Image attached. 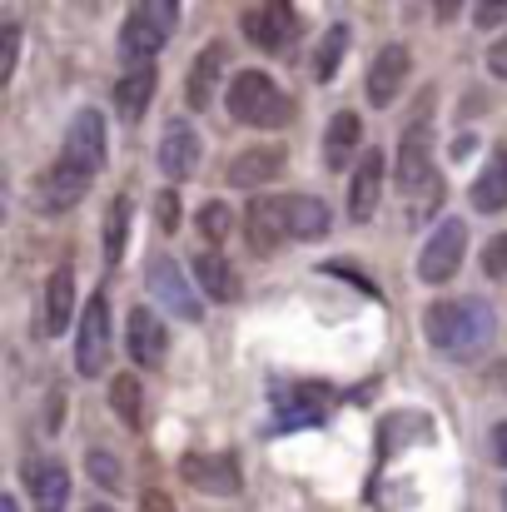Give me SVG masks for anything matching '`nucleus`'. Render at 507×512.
<instances>
[{
	"mask_svg": "<svg viewBox=\"0 0 507 512\" xmlns=\"http://www.w3.org/2000/svg\"><path fill=\"white\" fill-rule=\"evenodd\" d=\"M423 334H428V343L438 353L468 363V358L488 353V343L498 334L493 304H483V299H443V304H433L423 314Z\"/></svg>",
	"mask_w": 507,
	"mask_h": 512,
	"instance_id": "nucleus-1",
	"label": "nucleus"
},
{
	"mask_svg": "<svg viewBox=\"0 0 507 512\" xmlns=\"http://www.w3.org/2000/svg\"><path fill=\"white\" fill-rule=\"evenodd\" d=\"M229 115L239 125H259V130H284L294 120V100L264 75V70H239L229 80Z\"/></svg>",
	"mask_w": 507,
	"mask_h": 512,
	"instance_id": "nucleus-2",
	"label": "nucleus"
},
{
	"mask_svg": "<svg viewBox=\"0 0 507 512\" xmlns=\"http://www.w3.org/2000/svg\"><path fill=\"white\" fill-rule=\"evenodd\" d=\"M169 25H174V5H160V0L135 5L125 30H120V55L135 60V70H145V60L160 55V45L169 40Z\"/></svg>",
	"mask_w": 507,
	"mask_h": 512,
	"instance_id": "nucleus-3",
	"label": "nucleus"
},
{
	"mask_svg": "<svg viewBox=\"0 0 507 512\" xmlns=\"http://www.w3.org/2000/svg\"><path fill=\"white\" fill-rule=\"evenodd\" d=\"M398 189L423 194L418 219L428 214V204H433V199H443V179H438L433 160H428V125H423V120H418V125L403 135V145H398Z\"/></svg>",
	"mask_w": 507,
	"mask_h": 512,
	"instance_id": "nucleus-4",
	"label": "nucleus"
},
{
	"mask_svg": "<svg viewBox=\"0 0 507 512\" xmlns=\"http://www.w3.org/2000/svg\"><path fill=\"white\" fill-rule=\"evenodd\" d=\"M463 249H468V224L463 219H443L433 229V239L423 244V254H418V279L423 284H448L458 274V264H463Z\"/></svg>",
	"mask_w": 507,
	"mask_h": 512,
	"instance_id": "nucleus-5",
	"label": "nucleus"
},
{
	"mask_svg": "<svg viewBox=\"0 0 507 512\" xmlns=\"http://www.w3.org/2000/svg\"><path fill=\"white\" fill-rule=\"evenodd\" d=\"M110 363V304L105 294H95L80 314V339H75V368L85 378H100Z\"/></svg>",
	"mask_w": 507,
	"mask_h": 512,
	"instance_id": "nucleus-6",
	"label": "nucleus"
},
{
	"mask_svg": "<svg viewBox=\"0 0 507 512\" xmlns=\"http://www.w3.org/2000/svg\"><path fill=\"white\" fill-rule=\"evenodd\" d=\"M244 35L259 45V50H269V55H284L289 45H294V35H299V15H294V5H284V0H269V5H254V10H244Z\"/></svg>",
	"mask_w": 507,
	"mask_h": 512,
	"instance_id": "nucleus-7",
	"label": "nucleus"
},
{
	"mask_svg": "<svg viewBox=\"0 0 507 512\" xmlns=\"http://www.w3.org/2000/svg\"><path fill=\"white\" fill-rule=\"evenodd\" d=\"M179 473L189 478V488H199L209 498H234L244 488V473H239L234 453H189Z\"/></svg>",
	"mask_w": 507,
	"mask_h": 512,
	"instance_id": "nucleus-8",
	"label": "nucleus"
},
{
	"mask_svg": "<svg viewBox=\"0 0 507 512\" xmlns=\"http://www.w3.org/2000/svg\"><path fill=\"white\" fill-rule=\"evenodd\" d=\"M150 294L160 299V309H165V314L184 319V324H199V299H194L189 279L179 274V264H174L169 254L150 259Z\"/></svg>",
	"mask_w": 507,
	"mask_h": 512,
	"instance_id": "nucleus-9",
	"label": "nucleus"
},
{
	"mask_svg": "<svg viewBox=\"0 0 507 512\" xmlns=\"http://www.w3.org/2000/svg\"><path fill=\"white\" fill-rule=\"evenodd\" d=\"M85 189H90V174L80 165H70V160H55L50 170L40 174V184H35V209L65 214V209H75L85 199Z\"/></svg>",
	"mask_w": 507,
	"mask_h": 512,
	"instance_id": "nucleus-10",
	"label": "nucleus"
},
{
	"mask_svg": "<svg viewBox=\"0 0 507 512\" xmlns=\"http://www.w3.org/2000/svg\"><path fill=\"white\" fill-rule=\"evenodd\" d=\"M244 234H249V249L254 254H274L289 234V199H254L249 214H244Z\"/></svg>",
	"mask_w": 507,
	"mask_h": 512,
	"instance_id": "nucleus-11",
	"label": "nucleus"
},
{
	"mask_svg": "<svg viewBox=\"0 0 507 512\" xmlns=\"http://www.w3.org/2000/svg\"><path fill=\"white\" fill-rule=\"evenodd\" d=\"M65 160L80 165L85 174H95L105 165V120L95 110H80L65 130Z\"/></svg>",
	"mask_w": 507,
	"mask_h": 512,
	"instance_id": "nucleus-12",
	"label": "nucleus"
},
{
	"mask_svg": "<svg viewBox=\"0 0 507 512\" xmlns=\"http://www.w3.org/2000/svg\"><path fill=\"white\" fill-rule=\"evenodd\" d=\"M334 408V388L329 383H299L279 398V428H304V423H324Z\"/></svg>",
	"mask_w": 507,
	"mask_h": 512,
	"instance_id": "nucleus-13",
	"label": "nucleus"
},
{
	"mask_svg": "<svg viewBox=\"0 0 507 512\" xmlns=\"http://www.w3.org/2000/svg\"><path fill=\"white\" fill-rule=\"evenodd\" d=\"M25 488L40 512H65L70 503V478L55 458H25Z\"/></svg>",
	"mask_w": 507,
	"mask_h": 512,
	"instance_id": "nucleus-14",
	"label": "nucleus"
},
{
	"mask_svg": "<svg viewBox=\"0 0 507 512\" xmlns=\"http://www.w3.org/2000/svg\"><path fill=\"white\" fill-rule=\"evenodd\" d=\"M199 155H204V145H199L194 125L189 120H169L165 140H160V170L169 179H189V174L199 170Z\"/></svg>",
	"mask_w": 507,
	"mask_h": 512,
	"instance_id": "nucleus-15",
	"label": "nucleus"
},
{
	"mask_svg": "<svg viewBox=\"0 0 507 512\" xmlns=\"http://www.w3.org/2000/svg\"><path fill=\"white\" fill-rule=\"evenodd\" d=\"M125 343H130V358L140 363V368H160L165 363V324L150 314V309H135L130 314V324H125Z\"/></svg>",
	"mask_w": 507,
	"mask_h": 512,
	"instance_id": "nucleus-16",
	"label": "nucleus"
},
{
	"mask_svg": "<svg viewBox=\"0 0 507 512\" xmlns=\"http://www.w3.org/2000/svg\"><path fill=\"white\" fill-rule=\"evenodd\" d=\"M383 150H368L363 160H358V170H353V184H348V214L363 224V219H373V209H378V189H383Z\"/></svg>",
	"mask_w": 507,
	"mask_h": 512,
	"instance_id": "nucleus-17",
	"label": "nucleus"
},
{
	"mask_svg": "<svg viewBox=\"0 0 507 512\" xmlns=\"http://www.w3.org/2000/svg\"><path fill=\"white\" fill-rule=\"evenodd\" d=\"M403 75H408V50H403V45L378 50V60H373V70H368V100H373V105H393Z\"/></svg>",
	"mask_w": 507,
	"mask_h": 512,
	"instance_id": "nucleus-18",
	"label": "nucleus"
},
{
	"mask_svg": "<svg viewBox=\"0 0 507 512\" xmlns=\"http://www.w3.org/2000/svg\"><path fill=\"white\" fill-rule=\"evenodd\" d=\"M70 309H75V274L70 269H55L50 284H45V319H40V334L55 339L70 329Z\"/></svg>",
	"mask_w": 507,
	"mask_h": 512,
	"instance_id": "nucleus-19",
	"label": "nucleus"
},
{
	"mask_svg": "<svg viewBox=\"0 0 507 512\" xmlns=\"http://www.w3.org/2000/svg\"><path fill=\"white\" fill-rule=\"evenodd\" d=\"M284 150H274V145H259V150H244L234 165H229V184H239V189H254V184H269L274 174L284 170Z\"/></svg>",
	"mask_w": 507,
	"mask_h": 512,
	"instance_id": "nucleus-20",
	"label": "nucleus"
},
{
	"mask_svg": "<svg viewBox=\"0 0 507 512\" xmlns=\"http://www.w3.org/2000/svg\"><path fill=\"white\" fill-rule=\"evenodd\" d=\"M194 279H199V289H204L209 299H219V304H234V299H239L234 269H229V259L214 254V249H204V254L194 259Z\"/></svg>",
	"mask_w": 507,
	"mask_h": 512,
	"instance_id": "nucleus-21",
	"label": "nucleus"
},
{
	"mask_svg": "<svg viewBox=\"0 0 507 512\" xmlns=\"http://www.w3.org/2000/svg\"><path fill=\"white\" fill-rule=\"evenodd\" d=\"M473 204H478L483 214L507 209V145H498L493 160H488V170L473 179Z\"/></svg>",
	"mask_w": 507,
	"mask_h": 512,
	"instance_id": "nucleus-22",
	"label": "nucleus"
},
{
	"mask_svg": "<svg viewBox=\"0 0 507 512\" xmlns=\"http://www.w3.org/2000/svg\"><path fill=\"white\" fill-rule=\"evenodd\" d=\"M219 70H224V45H209L194 65H189V85H184V100L194 110H204L214 100V85H219Z\"/></svg>",
	"mask_w": 507,
	"mask_h": 512,
	"instance_id": "nucleus-23",
	"label": "nucleus"
},
{
	"mask_svg": "<svg viewBox=\"0 0 507 512\" xmlns=\"http://www.w3.org/2000/svg\"><path fill=\"white\" fill-rule=\"evenodd\" d=\"M150 95H155V70H150V65H145V70H130V75L115 85V110H120V120L135 125V120L145 115Z\"/></svg>",
	"mask_w": 507,
	"mask_h": 512,
	"instance_id": "nucleus-24",
	"label": "nucleus"
},
{
	"mask_svg": "<svg viewBox=\"0 0 507 512\" xmlns=\"http://www.w3.org/2000/svg\"><path fill=\"white\" fill-rule=\"evenodd\" d=\"M358 135H363V120L353 115V110H343L334 115V125H329V135H324V155H329V170H343L353 155H358Z\"/></svg>",
	"mask_w": 507,
	"mask_h": 512,
	"instance_id": "nucleus-25",
	"label": "nucleus"
},
{
	"mask_svg": "<svg viewBox=\"0 0 507 512\" xmlns=\"http://www.w3.org/2000/svg\"><path fill=\"white\" fill-rule=\"evenodd\" d=\"M289 234H294V239H324V234H329V209H324V199L289 194Z\"/></svg>",
	"mask_w": 507,
	"mask_h": 512,
	"instance_id": "nucleus-26",
	"label": "nucleus"
},
{
	"mask_svg": "<svg viewBox=\"0 0 507 512\" xmlns=\"http://www.w3.org/2000/svg\"><path fill=\"white\" fill-rule=\"evenodd\" d=\"M110 403H115V413H120L130 428H140V423H145V393H140V378L120 373V378L110 383Z\"/></svg>",
	"mask_w": 507,
	"mask_h": 512,
	"instance_id": "nucleus-27",
	"label": "nucleus"
},
{
	"mask_svg": "<svg viewBox=\"0 0 507 512\" xmlns=\"http://www.w3.org/2000/svg\"><path fill=\"white\" fill-rule=\"evenodd\" d=\"M125 234H130V199L115 194V204H110V214H105V259H110V264H120Z\"/></svg>",
	"mask_w": 507,
	"mask_h": 512,
	"instance_id": "nucleus-28",
	"label": "nucleus"
},
{
	"mask_svg": "<svg viewBox=\"0 0 507 512\" xmlns=\"http://www.w3.org/2000/svg\"><path fill=\"white\" fill-rule=\"evenodd\" d=\"M343 50H348V25H334L329 35H324V50L314 55V75L319 80H334L338 60H343Z\"/></svg>",
	"mask_w": 507,
	"mask_h": 512,
	"instance_id": "nucleus-29",
	"label": "nucleus"
},
{
	"mask_svg": "<svg viewBox=\"0 0 507 512\" xmlns=\"http://www.w3.org/2000/svg\"><path fill=\"white\" fill-rule=\"evenodd\" d=\"M90 478H95L100 488H110V493L125 488V473H120V463H115L110 453H90Z\"/></svg>",
	"mask_w": 507,
	"mask_h": 512,
	"instance_id": "nucleus-30",
	"label": "nucleus"
},
{
	"mask_svg": "<svg viewBox=\"0 0 507 512\" xmlns=\"http://www.w3.org/2000/svg\"><path fill=\"white\" fill-rule=\"evenodd\" d=\"M483 274L488 279H507V234H493L483 249Z\"/></svg>",
	"mask_w": 507,
	"mask_h": 512,
	"instance_id": "nucleus-31",
	"label": "nucleus"
},
{
	"mask_svg": "<svg viewBox=\"0 0 507 512\" xmlns=\"http://www.w3.org/2000/svg\"><path fill=\"white\" fill-rule=\"evenodd\" d=\"M199 229H204L209 239H229V229H234V214H229L224 204H209V209L199 214Z\"/></svg>",
	"mask_w": 507,
	"mask_h": 512,
	"instance_id": "nucleus-32",
	"label": "nucleus"
},
{
	"mask_svg": "<svg viewBox=\"0 0 507 512\" xmlns=\"http://www.w3.org/2000/svg\"><path fill=\"white\" fill-rule=\"evenodd\" d=\"M15 40H20V30H15V25H5V30H0V80H10V65H15Z\"/></svg>",
	"mask_w": 507,
	"mask_h": 512,
	"instance_id": "nucleus-33",
	"label": "nucleus"
},
{
	"mask_svg": "<svg viewBox=\"0 0 507 512\" xmlns=\"http://www.w3.org/2000/svg\"><path fill=\"white\" fill-rule=\"evenodd\" d=\"M155 219H160V229H174V224H179V204H174V194H160V199H155Z\"/></svg>",
	"mask_w": 507,
	"mask_h": 512,
	"instance_id": "nucleus-34",
	"label": "nucleus"
},
{
	"mask_svg": "<svg viewBox=\"0 0 507 512\" xmlns=\"http://www.w3.org/2000/svg\"><path fill=\"white\" fill-rule=\"evenodd\" d=\"M488 65H493V75H498V80H507V35H503V40H493Z\"/></svg>",
	"mask_w": 507,
	"mask_h": 512,
	"instance_id": "nucleus-35",
	"label": "nucleus"
},
{
	"mask_svg": "<svg viewBox=\"0 0 507 512\" xmlns=\"http://www.w3.org/2000/svg\"><path fill=\"white\" fill-rule=\"evenodd\" d=\"M140 512H174V503H169L165 493H155V488H150V493L140 498Z\"/></svg>",
	"mask_w": 507,
	"mask_h": 512,
	"instance_id": "nucleus-36",
	"label": "nucleus"
},
{
	"mask_svg": "<svg viewBox=\"0 0 507 512\" xmlns=\"http://www.w3.org/2000/svg\"><path fill=\"white\" fill-rule=\"evenodd\" d=\"M493 458L507 468V423H498V428H493Z\"/></svg>",
	"mask_w": 507,
	"mask_h": 512,
	"instance_id": "nucleus-37",
	"label": "nucleus"
},
{
	"mask_svg": "<svg viewBox=\"0 0 507 512\" xmlns=\"http://www.w3.org/2000/svg\"><path fill=\"white\" fill-rule=\"evenodd\" d=\"M498 20H507V5H483L478 10V25H498Z\"/></svg>",
	"mask_w": 507,
	"mask_h": 512,
	"instance_id": "nucleus-38",
	"label": "nucleus"
},
{
	"mask_svg": "<svg viewBox=\"0 0 507 512\" xmlns=\"http://www.w3.org/2000/svg\"><path fill=\"white\" fill-rule=\"evenodd\" d=\"M493 383H498V388H507V363L498 368V373H493Z\"/></svg>",
	"mask_w": 507,
	"mask_h": 512,
	"instance_id": "nucleus-39",
	"label": "nucleus"
},
{
	"mask_svg": "<svg viewBox=\"0 0 507 512\" xmlns=\"http://www.w3.org/2000/svg\"><path fill=\"white\" fill-rule=\"evenodd\" d=\"M0 512H15V498H5V503H0Z\"/></svg>",
	"mask_w": 507,
	"mask_h": 512,
	"instance_id": "nucleus-40",
	"label": "nucleus"
},
{
	"mask_svg": "<svg viewBox=\"0 0 507 512\" xmlns=\"http://www.w3.org/2000/svg\"><path fill=\"white\" fill-rule=\"evenodd\" d=\"M85 512H110V508H85Z\"/></svg>",
	"mask_w": 507,
	"mask_h": 512,
	"instance_id": "nucleus-41",
	"label": "nucleus"
},
{
	"mask_svg": "<svg viewBox=\"0 0 507 512\" xmlns=\"http://www.w3.org/2000/svg\"><path fill=\"white\" fill-rule=\"evenodd\" d=\"M503 508H507V493H503Z\"/></svg>",
	"mask_w": 507,
	"mask_h": 512,
	"instance_id": "nucleus-42",
	"label": "nucleus"
}]
</instances>
